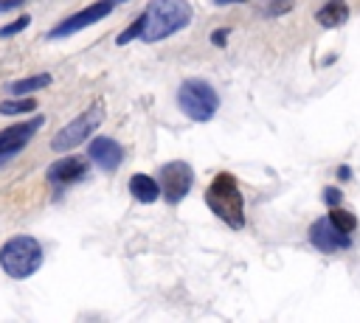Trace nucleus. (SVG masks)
<instances>
[{
  "mask_svg": "<svg viewBox=\"0 0 360 323\" xmlns=\"http://www.w3.org/2000/svg\"><path fill=\"white\" fill-rule=\"evenodd\" d=\"M129 191H132V197H135L138 202H155V199L160 197V185H158V180L149 177V174H132Z\"/></svg>",
  "mask_w": 360,
  "mask_h": 323,
  "instance_id": "f8f14e48",
  "label": "nucleus"
},
{
  "mask_svg": "<svg viewBox=\"0 0 360 323\" xmlns=\"http://www.w3.org/2000/svg\"><path fill=\"white\" fill-rule=\"evenodd\" d=\"M141 28H143V17H138V20H135V22H132V25H129V28H127V31H124V34H121L115 42H118V45H127V42H132L135 37H141Z\"/></svg>",
  "mask_w": 360,
  "mask_h": 323,
  "instance_id": "6ab92c4d",
  "label": "nucleus"
},
{
  "mask_svg": "<svg viewBox=\"0 0 360 323\" xmlns=\"http://www.w3.org/2000/svg\"><path fill=\"white\" fill-rule=\"evenodd\" d=\"M329 222H332L338 230H343V233H352V230L357 228V216H354L352 211L340 208V205H332V211H329Z\"/></svg>",
  "mask_w": 360,
  "mask_h": 323,
  "instance_id": "2eb2a0df",
  "label": "nucleus"
},
{
  "mask_svg": "<svg viewBox=\"0 0 360 323\" xmlns=\"http://www.w3.org/2000/svg\"><path fill=\"white\" fill-rule=\"evenodd\" d=\"M309 239H312V244H315L318 250H323V253L346 250V247L352 244L349 233L338 230L329 219H318V222H312V228H309Z\"/></svg>",
  "mask_w": 360,
  "mask_h": 323,
  "instance_id": "6e6552de",
  "label": "nucleus"
},
{
  "mask_svg": "<svg viewBox=\"0 0 360 323\" xmlns=\"http://www.w3.org/2000/svg\"><path fill=\"white\" fill-rule=\"evenodd\" d=\"M315 20H318L321 25H326V28H338V25H343V22L349 20V8H346L340 0H332V3H326V6L318 8Z\"/></svg>",
  "mask_w": 360,
  "mask_h": 323,
  "instance_id": "ddd939ff",
  "label": "nucleus"
},
{
  "mask_svg": "<svg viewBox=\"0 0 360 323\" xmlns=\"http://www.w3.org/2000/svg\"><path fill=\"white\" fill-rule=\"evenodd\" d=\"M42 115H37L34 121H25V124H14V126H8V129H3L0 132V157H6V154H14V152H20L31 138H34V132L42 126Z\"/></svg>",
  "mask_w": 360,
  "mask_h": 323,
  "instance_id": "1a4fd4ad",
  "label": "nucleus"
},
{
  "mask_svg": "<svg viewBox=\"0 0 360 323\" xmlns=\"http://www.w3.org/2000/svg\"><path fill=\"white\" fill-rule=\"evenodd\" d=\"M205 202L208 208L233 230H239L245 225V202H242V191H239V183L233 174L222 171L211 180V185L205 188Z\"/></svg>",
  "mask_w": 360,
  "mask_h": 323,
  "instance_id": "f03ea898",
  "label": "nucleus"
},
{
  "mask_svg": "<svg viewBox=\"0 0 360 323\" xmlns=\"http://www.w3.org/2000/svg\"><path fill=\"white\" fill-rule=\"evenodd\" d=\"M256 3H259V11L267 17H278L292 8V0H256Z\"/></svg>",
  "mask_w": 360,
  "mask_h": 323,
  "instance_id": "f3484780",
  "label": "nucleus"
},
{
  "mask_svg": "<svg viewBox=\"0 0 360 323\" xmlns=\"http://www.w3.org/2000/svg\"><path fill=\"white\" fill-rule=\"evenodd\" d=\"M84 171H87V166L82 157H62V160L51 163L48 180L56 185H68V183H76L79 177H84Z\"/></svg>",
  "mask_w": 360,
  "mask_h": 323,
  "instance_id": "9b49d317",
  "label": "nucleus"
},
{
  "mask_svg": "<svg viewBox=\"0 0 360 323\" xmlns=\"http://www.w3.org/2000/svg\"><path fill=\"white\" fill-rule=\"evenodd\" d=\"M17 6H25V0H0V11H8V8H17Z\"/></svg>",
  "mask_w": 360,
  "mask_h": 323,
  "instance_id": "412c9836",
  "label": "nucleus"
},
{
  "mask_svg": "<svg viewBox=\"0 0 360 323\" xmlns=\"http://www.w3.org/2000/svg\"><path fill=\"white\" fill-rule=\"evenodd\" d=\"M28 22H31V20H28V14H22V17H17L14 22L3 25V28H0V37H14V34H20L22 28H28Z\"/></svg>",
  "mask_w": 360,
  "mask_h": 323,
  "instance_id": "a211bd4d",
  "label": "nucleus"
},
{
  "mask_svg": "<svg viewBox=\"0 0 360 323\" xmlns=\"http://www.w3.org/2000/svg\"><path fill=\"white\" fill-rule=\"evenodd\" d=\"M225 37H228V28H222V31H217V34H214L211 39H214L217 45H225Z\"/></svg>",
  "mask_w": 360,
  "mask_h": 323,
  "instance_id": "4be33fe9",
  "label": "nucleus"
},
{
  "mask_svg": "<svg viewBox=\"0 0 360 323\" xmlns=\"http://www.w3.org/2000/svg\"><path fill=\"white\" fill-rule=\"evenodd\" d=\"M87 154H90L101 169H107V171H115V169L121 166V160H124V149H121L112 138H104V135H101V138H93Z\"/></svg>",
  "mask_w": 360,
  "mask_h": 323,
  "instance_id": "9d476101",
  "label": "nucleus"
},
{
  "mask_svg": "<svg viewBox=\"0 0 360 323\" xmlns=\"http://www.w3.org/2000/svg\"><path fill=\"white\" fill-rule=\"evenodd\" d=\"M141 17H143L141 39L160 42L191 22V6L186 0H152Z\"/></svg>",
  "mask_w": 360,
  "mask_h": 323,
  "instance_id": "f257e3e1",
  "label": "nucleus"
},
{
  "mask_svg": "<svg viewBox=\"0 0 360 323\" xmlns=\"http://www.w3.org/2000/svg\"><path fill=\"white\" fill-rule=\"evenodd\" d=\"M340 197H343V194H340L338 188H326V191H323V202H329V205H340Z\"/></svg>",
  "mask_w": 360,
  "mask_h": 323,
  "instance_id": "aec40b11",
  "label": "nucleus"
},
{
  "mask_svg": "<svg viewBox=\"0 0 360 323\" xmlns=\"http://www.w3.org/2000/svg\"><path fill=\"white\" fill-rule=\"evenodd\" d=\"M214 3H219V6H225V3H245V0H214Z\"/></svg>",
  "mask_w": 360,
  "mask_h": 323,
  "instance_id": "5701e85b",
  "label": "nucleus"
},
{
  "mask_svg": "<svg viewBox=\"0 0 360 323\" xmlns=\"http://www.w3.org/2000/svg\"><path fill=\"white\" fill-rule=\"evenodd\" d=\"M191 183H194V171L186 160H172L160 166V188H163L166 202L177 205L191 191Z\"/></svg>",
  "mask_w": 360,
  "mask_h": 323,
  "instance_id": "423d86ee",
  "label": "nucleus"
},
{
  "mask_svg": "<svg viewBox=\"0 0 360 323\" xmlns=\"http://www.w3.org/2000/svg\"><path fill=\"white\" fill-rule=\"evenodd\" d=\"M0 267L11 278H28L42 267V244L34 236H14L0 250Z\"/></svg>",
  "mask_w": 360,
  "mask_h": 323,
  "instance_id": "7ed1b4c3",
  "label": "nucleus"
},
{
  "mask_svg": "<svg viewBox=\"0 0 360 323\" xmlns=\"http://www.w3.org/2000/svg\"><path fill=\"white\" fill-rule=\"evenodd\" d=\"M48 84H51V76H48V73H37V76L11 81V93H14V95H25V93H37V90H42V87H48Z\"/></svg>",
  "mask_w": 360,
  "mask_h": 323,
  "instance_id": "4468645a",
  "label": "nucleus"
},
{
  "mask_svg": "<svg viewBox=\"0 0 360 323\" xmlns=\"http://www.w3.org/2000/svg\"><path fill=\"white\" fill-rule=\"evenodd\" d=\"M112 6H115V0H98V3H93V6H87V8H82V11H76V14H70V17H65L48 37L51 39H59V37H70V34H76V31H82V28H87V25H93V22H98L101 17H107L110 11H112Z\"/></svg>",
  "mask_w": 360,
  "mask_h": 323,
  "instance_id": "0eeeda50",
  "label": "nucleus"
},
{
  "mask_svg": "<svg viewBox=\"0 0 360 323\" xmlns=\"http://www.w3.org/2000/svg\"><path fill=\"white\" fill-rule=\"evenodd\" d=\"M101 121H104V104L96 101V104H90L82 115H76L68 126H62V129L53 135L51 149H53V152H68V149L79 146L84 138H90V132H93Z\"/></svg>",
  "mask_w": 360,
  "mask_h": 323,
  "instance_id": "39448f33",
  "label": "nucleus"
},
{
  "mask_svg": "<svg viewBox=\"0 0 360 323\" xmlns=\"http://www.w3.org/2000/svg\"><path fill=\"white\" fill-rule=\"evenodd\" d=\"M177 104H180V110L191 118V121H211L214 118V112L219 110V95H217V90L208 84V81H202V79H188V81H183L180 84V90H177Z\"/></svg>",
  "mask_w": 360,
  "mask_h": 323,
  "instance_id": "20e7f679",
  "label": "nucleus"
},
{
  "mask_svg": "<svg viewBox=\"0 0 360 323\" xmlns=\"http://www.w3.org/2000/svg\"><path fill=\"white\" fill-rule=\"evenodd\" d=\"M34 107H37L34 98H17V101L11 98V101H3L0 104V112L3 115H20V112H31Z\"/></svg>",
  "mask_w": 360,
  "mask_h": 323,
  "instance_id": "dca6fc26",
  "label": "nucleus"
}]
</instances>
